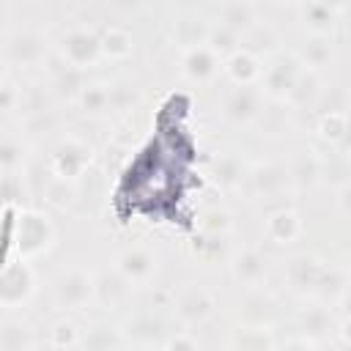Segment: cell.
Here are the masks:
<instances>
[{
    "label": "cell",
    "instance_id": "1",
    "mask_svg": "<svg viewBox=\"0 0 351 351\" xmlns=\"http://www.w3.org/2000/svg\"><path fill=\"white\" fill-rule=\"evenodd\" d=\"M55 244V225L41 208H16L14 217V247L16 258L36 261Z\"/></svg>",
    "mask_w": 351,
    "mask_h": 351
},
{
    "label": "cell",
    "instance_id": "2",
    "mask_svg": "<svg viewBox=\"0 0 351 351\" xmlns=\"http://www.w3.org/2000/svg\"><path fill=\"white\" fill-rule=\"evenodd\" d=\"M90 162H93V145H90L88 140L71 134V137H63V140L52 148L47 165H49L52 178L66 181V184H77V181L88 173Z\"/></svg>",
    "mask_w": 351,
    "mask_h": 351
},
{
    "label": "cell",
    "instance_id": "3",
    "mask_svg": "<svg viewBox=\"0 0 351 351\" xmlns=\"http://www.w3.org/2000/svg\"><path fill=\"white\" fill-rule=\"evenodd\" d=\"M302 71L304 69L299 66V60L293 58V52L277 49L263 63L261 88L258 90L266 99H271V101H288V96H291V90H293V85H296V80H299Z\"/></svg>",
    "mask_w": 351,
    "mask_h": 351
},
{
    "label": "cell",
    "instance_id": "4",
    "mask_svg": "<svg viewBox=\"0 0 351 351\" xmlns=\"http://www.w3.org/2000/svg\"><path fill=\"white\" fill-rule=\"evenodd\" d=\"M52 299L55 307L63 313H80L93 302V274L82 266H71L58 271L52 280Z\"/></svg>",
    "mask_w": 351,
    "mask_h": 351
},
{
    "label": "cell",
    "instance_id": "5",
    "mask_svg": "<svg viewBox=\"0 0 351 351\" xmlns=\"http://www.w3.org/2000/svg\"><path fill=\"white\" fill-rule=\"evenodd\" d=\"M36 293V269L30 261L11 258L0 266V307L3 310H19L25 307Z\"/></svg>",
    "mask_w": 351,
    "mask_h": 351
},
{
    "label": "cell",
    "instance_id": "6",
    "mask_svg": "<svg viewBox=\"0 0 351 351\" xmlns=\"http://www.w3.org/2000/svg\"><path fill=\"white\" fill-rule=\"evenodd\" d=\"M49 38L38 27H14L3 44V55L11 66H38L49 58Z\"/></svg>",
    "mask_w": 351,
    "mask_h": 351
},
{
    "label": "cell",
    "instance_id": "7",
    "mask_svg": "<svg viewBox=\"0 0 351 351\" xmlns=\"http://www.w3.org/2000/svg\"><path fill=\"white\" fill-rule=\"evenodd\" d=\"M55 52L74 69L80 71H88L90 66H96L101 60V49H99V33L93 27H85V25H77V27H69L60 38H58V47Z\"/></svg>",
    "mask_w": 351,
    "mask_h": 351
},
{
    "label": "cell",
    "instance_id": "8",
    "mask_svg": "<svg viewBox=\"0 0 351 351\" xmlns=\"http://www.w3.org/2000/svg\"><path fill=\"white\" fill-rule=\"evenodd\" d=\"M167 321L151 310V307H143V310H134L126 315V321L121 324V337L123 343L134 346V348H154V346H162L165 337H167Z\"/></svg>",
    "mask_w": 351,
    "mask_h": 351
},
{
    "label": "cell",
    "instance_id": "9",
    "mask_svg": "<svg viewBox=\"0 0 351 351\" xmlns=\"http://www.w3.org/2000/svg\"><path fill=\"white\" fill-rule=\"evenodd\" d=\"M244 189L258 200H277L285 192H291L288 176H285V159H266V162L250 165Z\"/></svg>",
    "mask_w": 351,
    "mask_h": 351
},
{
    "label": "cell",
    "instance_id": "10",
    "mask_svg": "<svg viewBox=\"0 0 351 351\" xmlns=\"http://www.w3.org/2000/svg\"><path fill=\"white\" fill-rule=\"evenodd\" d=\"M217 310V299L206 285L186 282L176 296H173V313L184 326H200L206 324Z\"/></svg>",
    "mask_w": 351,
    "mask_h": 351
},
{
    "label": "cell",
    "instance_id": "11",
    "mask_svg": "<svg viewBox=\"0 0 351 351\" xmlns=\"http://www.w3.org/2000/svg\"><path fill=\"white\" fill-rule=\"evenodd\" d=\"M263 115V93L258 85H233L222 99V118L233 126H250Z\"/></svg>",
    "mask_w": 351,
    "mask_h": 351
},
{
    "label": "cell",
    "instance_id": "12",
    "mask_svg": "<svg viewBox=\"0 0 351 351\" xmlns=\"http://www.w3.org/2000/svg\"><path fill=\"white\" fill-rule=\"evenodd\" d=\"M277 315H280V302L274 293H269L263 288H247L236 304V321L244 326H269L271 329Z\"/></svg>",
    "mask_w": 351,
    "mask_h": 351
},
{
    "label": "cell",
    "instance_id": "13",
    "mask_svg": "<svg viewBox=\"0 0 351 351\" xmlns=\"http://www.w3.org/2000/svg\"><path fill=\"white\" fill-rule=\"evenodd\" d=\"M332 329H335V315H332L329 304H324V302L313 299V302L302 304L293 315V335H299L310 343L326 340L332 335Z\"/></svg>",
    "mask_w": 351,
    "mask_h": 351
},
{
    "label": "cell",
    "instance_id": "14",
    "mask_svg": "<svg viewBox=\"0 0 351 351\" xmlns=\"http://www.w3.org/2000/svg\"><path fill=\"white\" fill-rule=\"evenodd\" d=\"M228 269H230V277L239 285H244V288H263V282L269 277V258L258 247H241V250L233 252Z\"/></svg>",
    "mask_w": 351,
    "mask_h": 351
},
{
    "label": "cell",
    "instance_id": "15",
    "mask_svg": "<svg viewBox=\"0 0 351 351\" xmlns=\"http://www.w3.org/2000/svg\"><path fill=\"white\" fill-rule=\"evenodd\" d=\"M247 173H250V162L236 154V151H222L211 159V167H208V176L214 181V186L219 192H241L244 189V181H247Z\"/></svg>",
    "mask_w": 351,
    "mask_h": 351
},
{
    "label": "cell",
    "instance_id": "16",
    "mask_svg": "<svg viewBox=\"0 0 351 351\" xmlns=\"http://www.w3.org/2000/svg\"><path fill=\"white\" fill-rule=\"evenodd\" d=\"M343 11H346V3H326V0H307L296 5L299 22L313 36H332Z\"/></svg>",
    "mask_w": 351,
    "mask_h": 351
},
{
    "label": "cell",
    "instance_id": "17",
    "mask_svg": "<svg viewBox=\"0 0 351 351\" xmlns=\"http://www.w3.org/2000/svg\"><path fill=\"white\" fill-rule=\"evenodd\" d=\"M156 252L151 247H143V244H134V247H126L118 252L115 258V269L132 282V285H145L151 282V277L156 274Z\"/></svg>",
    "mask_w": 351,
    "mask_h": 351
},
{
    "label": "cell",
    "instance_id": "18",
    "mask_svg": "<svg viewBox=\"0 0 351 351\" xmlns=\"http://www.w3.org/2000/svg\"><path fill=\"white\" fill-rule=\"evenodd\" d=\"M132 282L112 266V269H99L93 274V302L104 304L107 310H118L132 299Z\"/></svg>",
    "mask_w": 351,
    "mask_h": 351
},
{
    "label": "cell",
    "instance_id": "19",
    "mask_svg": "<svg viewBox=\"0 0 351 351\" xmlns=\"http://www.w3.org/2000/svg\"><path fill=\"white\" fill-rule=\"evenodd\" d=\"M222 69V58L211 52L206 44L181 49V74L189 82H211Z\"/></svg>",
    "mask_w": 351,
    "mask_h": 351
},
{
    "label": "cell",
    "instance_id": "20",
    "mask_svg": "<svg viewBox=\"0 0 351 351\" xmlns=\"http://www.w3.org/2000/svg\"><path fill=\"white\" fill-rule=\"evenodd\" d=\"M263 230H266V239H269L271 244L288 247V244L299 241L304 225H302V217H299L296 208H291V206H277L274 211H269Z\"/></svg>",
    "mask_w": 351,
    "mask_h": 351
},
{
    "label": "cell",
    "instance_id": "21",
    "mask_svg": "<svg viewBox=\"0 0 351 351\" xmlns=\"http://www.w3.org/2000/svg\"><path fill=\"white\" fill-rule=\"evenodd\" d=\"M49 63V77H52V93L58 99H66V101H74L80 96V90L85 88V71L69 66L58 52H49V58L44 60Z\"/></svg>",
    "mask_w": 351,
    "mask_h": 351
},
{
    "label": "cell",
    "instance_id": "22",
    "mask_svg": "<svg viewBox=\"0 0 351 351\" xmlns=\"http://www.w3.org/2000/svg\"><path fill=\"white\" fill-rule=\"evenodd\" d=\"M332 55H335L332 36H313V33H307V36L299 38V44L293 49V58L299 60V66L304 71H313V74L321 71V69H326L329 60H332Z\"/></svg>",
    "mask_w": 351,
    "mask_h": 351
},
{
    "label": "cell",
    "instance_id": "23",
    "mask_svg": "<svg viewBox=\"0 0 351 351\" xmlns=\"http://www.w3.org/2000/svg\"><path fill=\"white\" fill-rule=\"evenodd\" d=\"M321 266L324 263L315 255H293L285 263V280H288L291 291L299 293V296H313V288L318 282Z\"/></svg>",
    "mask_w": 351,
    "mask_h": 351
},
{
    "label": "cell",
    "instance_id": "24",
    "mask_svg": "<svg viewBox=\"0 0 351 351\" xmlns=\"http://www.w3.org/2000/svg\"><path fill=\"white\" fill-rule=\"evenodd\" d=\"M222 71L233 85H258L261 82V71H263V60L239 47L236 52L222 58Z\"/></svg>",
    "mask_w": 351,
    "mask_h": 351
},
{
    "label": "cell",
    "instance_id": "25",
    "mask_svg": "<svg viewBox=\"0 0 351 351\" xmlns=\"http://www.w3.org/2000/svg\"><path fill=\"white\" fill-rule=\"evenodd\" d=\"M318 165H321V154L313 148L296 151L288 162H285V176H288V186L291 189H310L318 184Z\"/></svg>",
    "mask_w": 351,
    "mask_h": 351
},
{
    "label": "cell",
    "instance_id": "26",
    "mask_svg": "<svg viewBox=\"0 0 351 351\" xmlns=\"http://www.w3.org/2000/svg\"><path fill=\"white\" fill-rule=\"evenodd\" d=\"M211 22H217V25H222V27H228V30L244 36L250 27L258 25V8H255L252 3H241V0L219 3V5L214 8V19H211Z\"/></svg>",
    "mask_w": 351,
    "mask_h": 351
},
{
    "label": "cell",
    "instance_id": "27",
    "mask_svg": "<svg viewBox=\"0 0 351 351\" xmlns=\"http://www.w3.org/2000/svg\"><path fill=\"white\" fill-rule=\"evenodd\" d=\"M121 346H123V337H121V326L115 324L96 321L80 329L77 351H121Z\"/></svg>",
    "mask_w": 351,
    "mask_h": 351
},
{
    "label": "cell",
    "instance_id": "28",
    "mask_svg": "<svg viewBox=\"0 0 351 351\" xmlns=\"http://www.w3.org/2000/svg\"><path fill=\"white\" fill-rule=\"evenodd\" d=\"M348 176H351V167H348V154L346 148L340 151H329V156H321V165H318V184H324L326 189H335V192H348Z\"/></svg>",
    "mask_w": 351,
    "mask_h": 351
},
{
    "label": "cell",
    "instance_id": "29",
    "mask_svg": "<svg viewBox=\"0 0 351 351\" xmlns=\"http://www.w3.org/2000/svg\"><path fill=\"white\" fill-rule=\"evenodd\" d=\"M346 291H348V271L343 266H321V274H318V282L313 288V296L315 302H324V304H335V302H343L346 299Z\"/></svg>",
    "mask_w": 351,
    "mask_h": 351
},
{
    "label": "cell",
    "instance_id": "30",
    "mask_svg": "<svg viewBox=\"0 0 351 351\" xmlns=\"http://www.w3.org/2000/svg\"><path fill=\"white\" fill-rule=\"evenodd\" d=\"M274 335L269 326H244L236 324L228 335L230 351H274Z\"/></svg>",
    "mask_w": 351,
    "mask_h": 351
},
{
    "label": "cell",
    "instance_id": "31",
    "mask_svg": "<svg viewBox=\"0 0 351 351\" xmlns=\"http://www.w3.org/2000/svg\"><path fill=\"white\" fill-rule=\"evenodd\" d=\"M74 104L88 118H104V115H110V82H99V80L96 82H85V88L80 90V96L74 99Z\"/></svg>",
    "mask_w": 351,
    "mask_h": 351
},
{
    "label": "cell",
    "instance_id": "32",
    "mask_svg": "<svg viewBox=\"0 0 351 351\" xmlns=\"http://www.w3.org/2000/svg\"><path fill=\"white\" fill-rule=\"evenodd\" d=\"M99 49H101V58L107 60H123L132 55L134 49V38L126 27L121 25H107L101 33H99Z\"/></svg>",
    "mask_w": 351,
    "mask_h": 351
},
{
    "label": "cell",
    "instance_id": "33",
    "mask_svg": "<svg viewBox=\"0 0 351 351\" xmlns=\"http://www.w3.org/2000/svg\"><path fill=\"white\" fill-rule=\"evenodd\" d=\"M197 258L208 266H219V263H230L236 247H233V236H211V233H203L200 236V244L195 247Z\"/></svg>",
    "mask_w": 351,
    "mask_h": 351
},
{
    "label": "cell",
    "instance_id": "34",
    "mask_svg": "<svg viewBox=\"0 0 351 351\" xmlns=\"http://www.w3.org/2000/svg\"><path fill=\"white\" fill-rule=\"evenodd\" d=\"M315 134L321 143L326 145H340L346 148V137H348V112H321L315 121Z\"/></svg>",
    "mask_w": 351,
    "mask_h": 351
},
{
    "label": "cell",
    "instance_id": "35",
    "mask_svg": "<svg viewBox=\"0 0 351 351\" xmlns=\"http://www.w3.org/2000/svg\"><path fill=\"white\" fill-rule=\"evenodd\" d=\"M27 165V143L22 134H0V173H22Z\"/></svg>",
    "mask_w": 351,
    "mask_h": 351
},
{
    "label": "cell",
    "instance_id": "36",
    "mask_svg": "<svg viewBox=\"0 0 351 351\" xmlns=\"http://www.w3.org/2000/svg\"><path fill=\"white\" fill-rule=\"evenodd\" d=\"M33 329L19 318L0 321V351H27L33 346Z\"/></svg>",
    "mask_w": 351,
    "mask_h": 351
},
{
    "label": "cell",
    "instance_id": "37",
    "mask_svg": "<svg viewBox=\"0 0 351 351\" xmlns=\"http://www.w3.org/2000/svg\"><path fill=\"white\" fill-rule=\"evenodd\" d=\"M206 33H208V19H200V16H181L178 22H173V41L181 47V49H189V47H197L206 41Z\"/></svg>",
    "mask_w": 351,
    "mask_h": 351
},
{
    "label": "cell",
    "instance_id": "38",
    "mask_svg": "<svg viewBox=\"0 0 351 351\" xmlns=\"http://www.w3.org/2000/svg\"><path fill=\"white\" fill-rule=\"evenodd\" d=\"M211 52H217L219 58H228L230 52H236L241 47V36L217 25V22H208V33H206V41H203Z\"/></svg>",
    "mask_w": 351,
    "mask_h": 351
},
{
    "label": "cell",
    "instance_id": "39",
    "mask_svg": "<svg viewBox=\"0 0 351 351\" xmlns=\"http://www.w3.org/2000/svg\"><path fill=\"white\" fill-rule=\"evenodd\" d=\"M200 230L211 236H233V214L225 206H208L200 214Z\"/></svg>",
    "mask_w": 351,
    "mask_h": 351
},
{
    "label": "cell",
    "instance_id": "40",
    "mask_svg": "<svg viewBox=\"0 0 351 351\" xmlns=\"http://www.w3.org/2000/svg\"><path fill=\"white\" fill-rule=\"evenodd\" d=\"M47 343L55 346L58 351H74L77 343H80V326H77V321L74 318H58V321H52Z\"/></svg>",
    "mask_w": 351,
    "mask_h": 351
},
{
    "label": "cell",
    "instance_id": "41",
    "mask_svg": "<svg viewBox=\"0 0 351 351\" xmlns=\"http://www.w3.org/2000/svg\"><path fill=\"white\" fill-rule=\"evenodd\" d=\"M140 104V88L132 82H112L110 85V112L126 115Z\"/></svg>",
    "mask_w": 351,
    "mask_h": 351
},
{
    "label": "cell",
    "instance_id": "42",
    "mask_svg": "<svg viewBox=\"0 0 351 351\" xmlns=\"http://www.w3.org/2000/svg\"><path fill=\"white\" fill-rule=\"evenodd\" d=\"M25 132L22 137L25 140H38V137H49L55 129H58V112L49 107V110H41V112H33V115H25Z\"/></svg>",
    "mask_w": 351,
    "mask_h": 351
},
{
    "label": "cell",
    "instance_id": "43",
    "mask_svg": "<svg viewBox=\"0 0 351 351\" xmlns=\"http://www.w3.org/2000/svg\"><path fill=\"white\" fill-rule=\"evenodd\" d=\"M321 82H318V74H313V71H302L299 74V80H296V85H293V90H291V96H288V104H293V107H304V104H310V101H315V96H318V88Z\"/></svg>",
    "mask_w": 351,
    "mask_h": 351
},
{
    "label": "cell",
    "instance_id": "44",
    "mask_svg": "<svg viewBox=\"0 0 351 351\" xmlns=\"http://www.w3.org/2000/svg\"><path fill=\"white\" fill-rule=\"evenodd\" d=\"M22 192H25L22 173H0V208L16 206Z\"/></svg>",
    "mask_w": 351,
    "mask_h": 351
},
{
    "label": "cell",
    "instance_id": "45",
    "mask_svg": "<svg viewBox=\"0 0 351 351\" xmlns=\"http://www.w3.org/2000/svg\"><path fill=\"white\" fill-rule=\"evenodd\" d=\"M74 197H77V184H66V181H58V178H52L44 189V200L49 206H58V208L71 206Z\"/></svg>",
    "mask_w": 351,
    "mask_h": 351
},
{
    "label": "cell",
    "instance_id": "46",
    "mask_svg": "<svg viewBox=\"0 0 351 351\" xmlns=\"http://www.w3.org/2000/svg\"><path fill=\"white\" fill-rule=\"evenodd\" d=\"M19 101H22V88L11 80H3L0 82V112H14L19 110Z\"/></svg>",
    "mask_w": 351,
    "mask_h": 351
},
{
    "label": "cell",
    "instance_id": "47",
    "mask_svg": "<svg viewBox=\"0 0 351 351\" xmlns=\"http://www.w3.org/2000/svg\"><path fill=\"white\" fill-rule=\"evenodd\" d=\"M159 351H200V348L189 332H170L165 337V343L159 346Z\"/></svg>",
    "mask_w": 351,
    "mask_h": 351
},
{
    "label": "cell",
    "instance_id": "48",
    "mask_svg": "<svg viewBox=\"0 0 351 351\" xmlns=\"http://www.w3.org/2000/svg\"><path fill=\"white\" fill-rule=\"evenodd\" d=\"M274 351H315V343H310L299 335H288L285 340L274 343Z\"/></svg>",
    "mask_w": 351,
    "mask_h": 351
},
{
    "label": "cell",
    "instance_id": "49",
    "mask_svg": "<svg viewBox=\"0 0 351 351\" xmlns=\"http://www.w3.org/2000/svg\"><path fill=\"white\" fill-rule=\"evenodd\" d=\"M27 351H58L55 346H49V343H33Z\"/></svg>",
    "mask_w": 351,
    "mask_h": 351
},
{
    "label": "cell",
    "instance_id": "50",
    "mask_svg": "<svg viewBox=\"0 0 351 351\" xmlns=\"http://www.w3.org/2000/svg\"><path fill=\"white\" fill-rule=\"evenodd\" d=\"M5 80V69H3V63H0V82Z\"/></svg>",
    "mask_w": 351,
    "mask_h": 351
}]
</instances>
